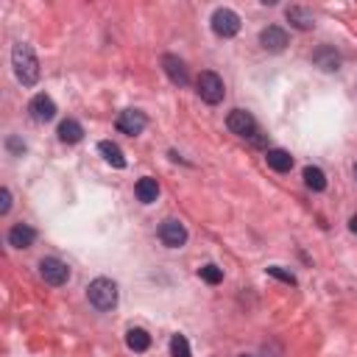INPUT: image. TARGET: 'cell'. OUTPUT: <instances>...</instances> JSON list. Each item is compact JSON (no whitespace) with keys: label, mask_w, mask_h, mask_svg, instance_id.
Masks as SVG:
<instances>
[{"label":"cell","mask_w":357,"mask_h":357,"mask_svg":"<svg viewBox=\"0 0 357 357\" xmlns=\"http://www.w3.org/2000/svg\"><path fill=\"white\" fill-rule=\"evenodd\" d=\"M12 64H15V76H17L20 84L34 87V84L40 81V62H37L31 45L17 42V45L12 48Z\"/></svg>","instance_id":"obj_1"},{"label":"cell","mask_w":357,"mask_h":357,"mask_svg":"<svg viewBox=\"0 0 357 357\" xmlns=\"http://www.w3.org/2000/svg\"><path fill=\"white\" fill-rule=\"evenodd\" d=\"M87 296H89V304H92L95 310L109 313V310L117 304V285H114L112 279H106V277H98V279L89 282Z\"/></svg>","instance_id":"obj_2"},{"label":"cell","mask_w":357,"mask_h":357,"mask_svg":"<svg viewBox=\"0 0 357 357\" xmlns=\"http://www.w3.org/2000/svg\"><path fill=\"white\" fill-rule=\"evenodd\" d=\"M195 92L201 95V101H207V103H220L223 101V95H226V87H223V78L218 76V73H212V70H204L198 78H195Z\"/></svg>","instance_id":"obj_3"},{"label":"cell","mask_w":357,"mask_h":357,"mask_svg":"<svg viewBox=\"0 0 357 357\" xmlns=\"http://www.w3.org/2000/svg\"><path fill=\"white\" fill-rule=\"evenodd\" d=\"M117 132L121 134H129V137H137V134H143V129L148 126V117H146V112H140V109H123L121 114H117Z\"/></svg>","instance_id":"obj_4"},{"label":"cell","mask_w":357,"mask_h":357,"mask_svg":"<svg viewBox=\"0 0 357 357\" xmlns=\"http://www.w3.org/2000/svg\"><path fill=\"white\" fill-rule=\"evenodd\" d=\"M212 31L223 40H232V37H237V31H241V17H237V12H232V9H215L212 12Z\"/></svg>","instance_id":"obj_5"},{"label":"cell","mask_w":357,"mask_h":357,"mask_svg":"<svg viewBox=\"0 0 357 357\" xmlns=\"http://www.w3.org/2000/svg\"><path fill=\"white\" fill-rule=\"evenodd\" d=\"M226 126L237 137H254V132H257V121L252 117V112H246V109H232L229 117H226Z\"/></svg>","instance_id":"obj_6"},{"label":"cell","mask_w":357,"mask_h":357,"mask_svg":"<svg viewBox=\"0 0 357 357\" xmlns=\"http://www.w3.org/2000/svg\"><path fill=\"white\" fill-rule=\"evenodd\" d=\"M40 277H42L48 285L62 288V285L70 279V268H67V263H62V260H56V257H45V260L40 263Z\"/></svg>","instance_id":"obj_7"},{"label":"cell","mask_w":357,"mask_h":357,"mask_svg":"<svg viewBox=\"0 0 357 357\" xmlns=\"http://www.w3.org/2000/svg\"><path fill=\"white\" fill-rule=\"evenodd\" d=\"M159 241H162V246H168V249H182V246L187 243V229H184V223H179V220H173V218L162 220V226H159Z\"/></svg>","instance_id":"obj_8"},{"label":"cell","mask_w":357,"mask_h":357,"mask_svg":"<svg viewBox=\"0 0 357 357\" xmlns=\"http://www.w3.org/2000/svg\"><path fill=\"white\" fill-rule=\"evenodd\" d=\"M28 112H31V117H34L37 123H48V121H53V117H56V103H53V98H51V95L40 92V95H34V98H31Z\"/></svg>","instance_id":"obj_9"},{"label":"cell","mask_w":357,"mask_h":357,"mask_svg":"<svg viewBox=\"0 0 357 357\" xmlns=\"http://www.w3.org/2000/svg\"><path fill=\"white\" fill-rule=\"evenodd\" d=\"M162 70H165V76L176 84V87H187L190 84V73H187V64L179 59V56H173V53H168V56H162Z\"/></svg>","instance_id":"obj_10"},{"label":"cell","mask_w":357,"mask_h":357,"mask_svg":"<svg viewBox=\"0 0 357 357\" xmlns=\"http://www.w3.org/2000/svg\"><path fill=\"white\" fill-rule=\"evenodd\" d=\"M260 45L271 53H282L288 48V31L279 28V26H268L260 31Z\"/></svg>","instance_id":"obj_11"},{"label":"cell","mask_w":357,"mask_h":357,"mask_svg":"<svg viewBox=\"0 0 357 357\" xmlns=\"http://www.w3.org/2000/svg\"><path fill=\"white\" fill-rule=\"evenodd\" d=\"M34 241H37V232L28 223H15L9 229V246H15V249H31Z\"/></svg>","instance_id":"obj_12"},{"label":"cell","mask_w":357,"mask_h":357,"mask_svg":"<svg viewBox=\"0 0 357 357\" xmlns=\"http://www.w3.org/2000/svg\"><path fill=\"white\" fill-rule=\"evenodd\" d=\"M265 162H268V168L277 171V173H288V171L293 168V157H290L288 151H282V148L265 151Z\"/></svg>","instance_id":"obj_13"},{"label":"cell","mask_w":357,"mask_h":357,"mask_svg":"<svg viewBox=\"0 0 357 357\" xmlns=\"http://www.w3.org/2000/svg\"><path fill=\"white\" fill-rule=\"evenodd\" d=\"M134 193H137V201H143V204H154V201L159 198V184H157V179L143 176V179L137 182Z\"/></svg>","instance_id":"obj_14"},{"label":"cell","mask_w":357,"mask_h":357,"mask_svg":"<svg viewBox=\"0 0 357 357\" xmlns=\"http://www.w3.org/2000/svg\"><path fill=\"white\" fill-rule=\"evenodd\" d=\"M98 151L103 154V159H106L112 168H126V157H123L121 146H114L112 140H103V143H98Z\"/></svg>","instance_id":"obj_15"},{"label":"cell","mask_w":357,"mask_h":357,"mask_svg":"<svg viewBox=\"0 0 357 357\" xmlns=\"http://www.w3.org/2000/svg\"><path fill=\"white\" fill-rule=\"evenodd\" d=\"M313 62L321 67V70H338L340 67V56L335 53V48H318L315 53H313Z\"/></svg>","instance_id":"obj_16"},{"label":"cell","mask_w":357,"mask_h":357,"mask_svg":"<svg viewBox=\"0 0 357 357\" xmlns=\"http://www.w3.org/2000/svg\"><path fill=\"white\" fill-rule=\"evenodd\" d=\"M81 137H84V126L78 121H70L67 117V121L59 123V140L62 143H78Z\"/></svg>","instance_id":"obj_17"},{"label":"cell","mask_w":357,"mask_h":357,"mask_svg":"<svg viewBox=\"0 0 357 357\" xmlns=\"http://www.w3.org/2000/svg\"><path fill=\"white\" fill-rule=\"evenodd\" d=\"M288 20H290V26H296L299 31H310V28L315 26L313 15H310L307 9H302V6H290V9H288Z\"/></svg>","instance_id":"obj_18"},{"label":"cell","mask_w":357,"mask_h":357,"mask_svg":"<svg viewBox=\"0 0 357 357\" xmlns=\"http://www.w3.org/2000/svg\"><path fill=\"white\" fill-rule=\"evenodd\" d=\"M304 184H307L310 190H315V193H324V190H326V176H324V171L307 165V168H304Z\"/></svg>","instance_id":"obj_19"},{"label":"cell","mask_w":357,"mask_h":357,"mask_svg":"<svg viewBox=\"0 0 357 357\" xmlns=\"http://www.w3.org/2000/svg\"><path fill=\"white\" fill-rule=\"evenodd\" d=\"M126 346H129L132 351H146V349L151 346V335H148L146 329H129V332H126Z\"/></svg>","instance_id":"obj_20"},{"label":"cell","mask_w":357,"mask_h":357,"mask_svg":"<svg viewBox=\"0 0 357 357\" xmlns=\"http://www.w3.org/2000/svg\"><path fill=\"white\" fill-rule=\"evenodd\" d=\"M171 354H173V357H193L190 343H187L184 335H173V338H171Z\"/></svg>","instance_id":"obj_21"},{"label":"cell","mask_w":357,"mask_h":357,"mask_svg":"<svg viewBox=\"0 0 357 357\" xmlns=\"http://www.w3.org/2000/svg\"><path fill=\"white\" fill-rule=\"evenodd\" d=\"M198 277L207 282V285H218L220 279H223V271L218 268V265H212V263H207V265H201V271H198Z\"/></svg>","instance_id":"obj_22"},{"label":"cell","mask_w":357,"mask_h":357,"mask_svg":"<svg viewBox=\"0 0 357 357\" xmlns=\"http://www.w3.org/2000/svg\"><path fill=\"white\" fill-rule=\"evenodd\" d=\"M268 277H277V279L285 282V285H296V277H293L290 271H282L279 265H271V268H268Z\"/></svg>","instance_id":"obj_23"},{"label":"cell","mask_w":357,"mask_h":357,"mask_svg":"<svg viewBox=\"0 0 357 357\" xmlns=\"http://www.w3.org/2000/svg\"><path fill=\"white\" fill-rule=\"evenodd\" d=\"M12 209V193L3 187V190H0V215H6Z\"/></svg>","instance_id":"obj_24"},{"label":"cell","mask_w":357,"mask_h":357,"mask_svg":"<svg viewBox=\"0 0 357 357\" xmlns=\"http://www.w3.org/2000/svg\"><path fill=\"white\" fill-rule=\"evenodd\" d=\"M6 148L12 151V157H23V151H26V146H23L17 137H9V140H6Z\"/></svg>","instance_id":"obj_25"},{"label":"cell","mask_w":357,"mask_h":357,"mask_svg":"<svg viewBox=\"0 0 357 357\" xmlns=\"http://www.w3.org/2000/svg\"><path fill=\"white\" fill-rule=\"evenodd\" d=\"M349 229L357 234V215H351V220H349Z\"/></svg>","instance_id":"obj_26"},{"label":"cell","mask_w":357,"mask_h":357,"mask_svg":"<svg viewBox=\"0 0 357 357\" xmlns=\"http://www.w3.org/2000/svg\"><path fill=\"white\" fill-rule=\"evenodd\" d=\"M354 179H357V165H354Z\"/></svg>","instance_id":"obj_27"},{"label":"cell","mask_w":357,"mask_h":357,"mask_svg":"<svg viewBox=\"0 0 357 357\" xmlns=\"http://www.w3.org/2000/svg\"><path fill=\"white\" fill-rule=\"evenodd\" d=\"M243 357H252V354H243Z\"/></svg>","instance_id":"obj_28"}]
</instances>
